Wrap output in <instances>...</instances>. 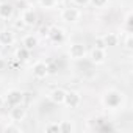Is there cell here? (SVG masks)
<instances>
[{"instance_id":"5b68a950","label":"cell","mask_w":133,"mask_h":133,"mask_svg":"<svg viewBox=\"0 0 133 133\" xmlns=\"http://www.w3.org/2000/svg\"><path fill=\"white\" fill-rule=\"evenodd\" d=\"M3 99H5V103L10 105V107L21 105V103H24V92H22L21 89H17V88H13V89H10V91L5 94Z\"/></svg>"},{"instance_id":"3957f363","label":"cell","mask_w":133,"mask_h":133,"mask_svg":"<svg viewBox=\"0 0 133 133\" xmlns=\"http://www.w3.org/2000/svg\"><path fill=\"white\" fill-rule=\"evenodd\" d=\"M59 16H61V21H64V22H68V24H75V22L80 21L82 11H80L78 8H75V6H68V8H64V10L61 11Z\"/></svg>"},{"instance_id":"484cf974","label":"cell","mask_w":133,"mask_h":133,"mask_svg":"<svg viewBox=\"0 0 133 133\" xmlns=\"http://www.w3.org/2000/svg\"><path fill=\"white\" fill-rule=\"evenodd\" d=\"M8 68V61L5 59V58H2V56H0V72H2V71H5Z\"/></svg>"},{"instance_id":"8992f818","label":"cell","mask_w":133,"mask_h":133,"mask_svg":"<svg viewBox=\"0 0 133 133\" xmlns=\"http://www.w3.org/2000/svg\"><path fill=\"white\" fill-rule=\"evenodd\" d=\"M63 105H66V107L71 108V110L78 108L82 105V96H80V92H77V91H66Z\"/></svg>"},{"instance_id":"5bb4252c","label":"cell","mask_w":133,"mask_h":133,"mask_svg":"<svg viewBox=\"0 0 133 133\" xmlns=\"http://www.w3.org/2000/svg\"><path fill=\"white\" fill-rule=\"evenodd\" d=\"M64 96H66V89H63V88H55V89L49 94V99H50L55 105H63Z\"/></svg>"},{"instance_id":"7402d4cb","label":"cell","mask_w":133,"mask_h":133,"mask_svg":"<svg viewBox=\"0 0 133 133\" xmlns=\"http://www.w3.org/2000/svg\"><path fill=\"white\" fill-rule=\"evenodd\" d=\"M124 25H125L127 31L130 33V31H131V28H133V13H131V11H128V13H127L125 21H124Z\"/></svg>"},{"instance_id":"9a60e30c","label":"cell","mask_w":133,"mask_h":133,"mask_svg":"<svg viewBox=\"0 0 133 133\" xmlns=\"http://www.w3.org/2000/svg\"><path fill=\"white\" fill-rule=\"evenodd\" d=\"M102 38H103V42L107 47H116L119 44V35L117 33H107Z\"/></svg>"},{"instance_id":"d6986e66","label":"cell","mask_w":133,"mask_h":133,"mask_svg":"<svg viewBox=\"0 0 133 133\" xmlns=\"http://www.w3.org/2000/svg\"><path fill=\"white\" fill-rule=\"evenodd\" d=\"M74 131V125L69 121H61L59 122V133H71Z\"/></svg>"},{"instance_id":"277c9868","label":"cell","mask_w":133,"mask_h":133,"mask_svg":"<svg viewBox=\"0 0 133 133\" xmlns=\"http://www.w3.org/2000/svg\"><path fill=\"white\" fill-rule=\"evenodd\" d=\"M31 74H33L35 78L44 80V78L49 77V74H50V71H49V64H47L45 61H42V59L36 61V63L31 66Z\"/></svg>"},{"instance_id":"e0dca14e","label":"cell","mask_w":133,"mask_h":133,"mask_svg":"<svg viewBox=\"0 0 133 133\" xmlns=\"http://www.w3.org/2000/svg\"><path fill=\"white\" fill-rule=\"evenodd\" d=\"M39 6L42 10H55L58 6V0H39Z\"/></svg>"},{"instance_id":"d4e9b609","label":"cell","mask_w":133,"mask_h":133,"mask_svg":"<svg viewBox=\"0 0 133 133\" xmlns=\"http://www.w3.org/2000/svg\"><path fill=\"white\" fill-rule=\"evenodd\" d=\"M71 2L75 5V6H80V8H85L89 5V0H71Z\"/></svg>"},{"instance_id":"6da1fadb","label":"cell","mask_w":133,"mask_h":133,"mask_svg":"<svg viewBox=\"0 0 133 133\" xmlns=\"http://www.w3.org/2000/svg\"><path fill=\"white\" fill-rule=\"evenodd\" d=\"M124 92L117 89H108L102 96V103L107 110H119L124 103Z\"/></svg>"},{"instance_id":"7c38bea8","label":"cell","mask_w":133,"mask_h":133,"mask_svg":"<svg viewBox=\"0 0 133 133\" xmlns=\"http://www.w3.org/2000/svg\"><path fill=\"white\" fill-rule=\"evenodd\" d=\"M14 16V6L10 2H0V21H10Z\"/></svg>"},{"instance_id":"9c48e42d","label":"cell","mask_w":133,"mask_h":133,"mask_svg":"<svg viewBox=\"0 0 133 133\" xmlns=\"http://www.w3.org/2000/svg\"><path fill=\"white\" fill-rule=\"evenodd\" d=\"M88 56H89V61L92 63V64H96V66H100V64H103L105 61H107V50L105 49H97V47H94L91 52H88Z\"/></svg>"},{"instance_id":"cb8c5ba5","label":"cell","mask_w":133,"mask_h":133,"mask_svg":"<svg viewBox=\"0 0 133 133\" xmlns=\"http://www.w3.org/2000/svg\"><path fill=\"white\" fill-rule=\"evenodd\" d=\"M94 47H97V49H105V50H107V45H105V42H103V38H102V36L96 38V41H94Z\"/></svg>"},{"instance_id":"4fadbf2b","label":"cell","mask_w":133,"mask_h":133,"mask_svg":"<svg viewBox=\"0 0 133 133\" xmlns=\"http://www.w3.org/2000/svg\"><path fill=\"white\" fill-rule=\"evenodd\" d=\"M38 44H39V39H38V36L33 35V33L25 35V36L22 38V47H25V49L30 50V52H33V50L38 47Z\"/></svg>"},{"instance_id":"44dd1931","label":"cell","mask_w":133,"mask_h":133,"mask_svg":"<svg viewBox=\"0 0 133 133\" xmlns=\"http://www.w3.org/2000/svg\"><path fill=\"white\" fill-rule=\"evenodd\" d=\"M108 2H110V0H89V5H92L94 8L103 10V8L108 6Z\"/></svg>"},{"instance_id":"603a6c76","label":"cell","mask_w":133,"mask_h":133,"mask_svg":"<svg viewBox=\"0 0 133 133\" xmlns=\"http://www.w3.org/2000/svg\"><path fill=\"white\" fill-rule=\"evenodd\" d=\"M124 45H125L127 50H133V36H131V33H127V36L124 39Z\"/></svg>"},{"instance_id":"ba28073f","label":"cell","mask_w":133,"mask_h":133,"mask_svg":"<svg viewBox=\"0 0 133 133\" xmlns=\"http://www.w3.org/2000/svg\"><path fill=\"white\" fill-rule=\"evenodd\" d=\"M21 22L24 27H35L38 24V14L33 8H27L21 13Z\"/></svg>"},{"instance_id":"7a4b0ae2","label":"cell","mask_w":133,"mask_h":133,"mask_svg":"<svg viewBox=\"0 0 133 133\" xmlns=\"http://www.w3.org/2000/svg\"><path fill=\"white\" fill-rule=\"evenodd\" d=\"M68 56L72 59V61H80V59H85L88 56V49L83 42H74L69 45L68 49Z\"/></svg>"},{"instance_id":"4316f807","label":"cell","mask_w":133,"mask_h":133,"mask_svg":"<svg viewBox=\"0 0 133 133\" xmlns=\"http://www.w3.org/2000/svg\"><path fill=\"white\" fill-rule=\"evenodd\" d=\"M3 105H5V99H3V96H0V110L3 108Z\"/></svg>"},{"instance_id":"30bf717a","label":"cell","mask_w":133,"mask_h":133,"mask_svg":"<svg viewBox=\"0 0 133 133\" xmlns=\"http://www.w3.org/2000/svg\"><path fill=\"white\" fill-rule=\"evenodd\" d=\"M25 117H27V108H25L22 103L11 107V110H10V119H11L13 122L21 124L22 121H25Z\"/></svg>"},{"instance_id":"2e32d148","label":"cell","mask_w":133,"mask_h":133,"mask_svg":"<svg viewBox=\"0 0 133 133\" xmlns=\"http://www.w3.org/2000/svg\"><path fill=\"white\" fill-rule=\"evenodd\" d=\"M30 55H31V52L30 50H27L25 47H19L16 52H14V56H16V59L17 61H27L28 58H30Z\"/></svg>"},{"instance_id":"ac0fdd59","label":"cell","mask_w":133,"mask_h":133,"mask_svg":"<svg viewBox=\"0 0 133 133\" xmlns=\"http://www.w3.org/2000/svg\"><path fill=\"white\" fill-rule=\"evenodd\" d=\"M3 131H8V133H22V128H21V125L17 124V122H10V124H6L5 127H3Z\"/></svg>"},{"instance_id":"8fae6325","label":"cell","mask_w":133,"mask_h":133,"mask_svg":"<svg viewBox=\"0 0 133 133\" xmlns=\"http://www.w3.org/2000/svg\"><path fill=\"white\" fill-rule=\"evenodd\" d=\"M14 42H16L14 31H11L8 28H2V30H0V45H2V47H10Z\"/></svg>"},{"instance_id":"ffe728a7","label":"cell","mask_w":133,"mask_h":133,"mask_svg":"<svg viewBox=\"0 0 133 133\" xmlns=\"http://www.w3.org/2000/svg\"><path fill=\"white\" fill-rule=\"evenodd\" d=\"M44 131H47V133H59V122H49V124H45Z\"/></svg>"},{"instance_id":"52a82bcc","label":"cell","mask_w":133,"mask_h":133,"mask_svg":"<svg viewBox=\"0 0 133 133\" xmlns=\"http://www.w3.org/2000/svg\"><path fill=\"white\" fill-rule=\"evenodd\" d=\"M47 38L53 44H61L64 41V38H66V31H64V28H61L58 25H52L47 30Z\"/></svg>"}]
</instances>
